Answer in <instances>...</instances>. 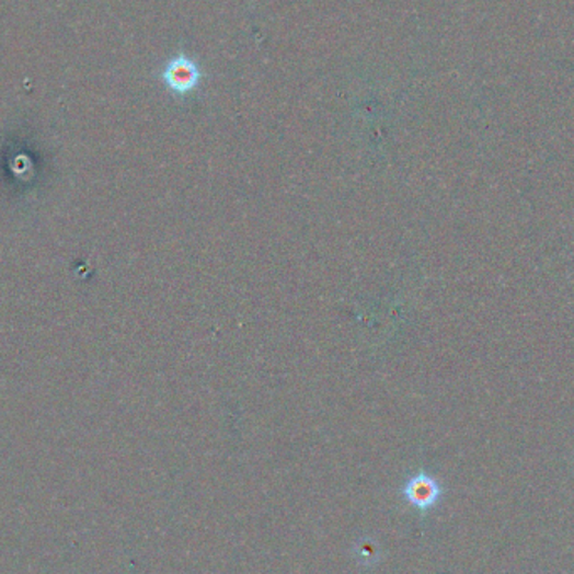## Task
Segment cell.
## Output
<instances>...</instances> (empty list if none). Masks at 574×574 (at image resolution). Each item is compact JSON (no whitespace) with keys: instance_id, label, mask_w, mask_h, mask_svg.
I'll use <instances>...</instances> for the list:
<instances>
[{"instance_id":"1","label":"cell","mask_w":574,"mask_h":574,"mask_svg":"<svg viewBox=\"0 0 574 574\" xmlns=\"http://www.w3.org/2000/svg\"><path fill=\"white\" fill-rule=\"evenodd\" d=\"M403 497L410 506L428 510L437 506L438 501H440L441 485L438 484L437 479L432 478L427 472H418L403 485Z\"/></svg>"},{"instance_id":"2","label":"cell","mask_w":574,"mask_h":574,"mask_svg":"<svg viewBox=\"0 0 574 574\" xmlns=\"http://www.w3.org/2000/svg\"><path fill=\"white\" fill-rule=\"evenodd\" d=\"M163 80L173 93L187 94L197 88L200 72L191 59L180 56L167 66Z\"/></svg>"}]
</instances>
